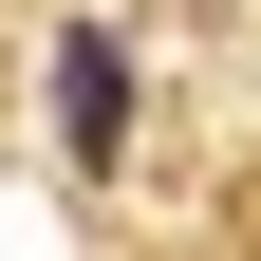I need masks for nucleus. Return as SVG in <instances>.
Segmentation results:
<instances>
[{
  "label": "nucleus",
  "instance_id": "f257e3e1",
  "mask_svg": "<svg viewBox=\"0 0 261 261\" xmlns=\"http://www.w3.org/2000/svg\"><path fill=\"white\" fill-rule=\"evenodd\" d=\"M56 149H75V168L130 149V38H56Z\"/></svg>",
  "mask_w": 261,
  "mask_h": 261
}]
</instances>
